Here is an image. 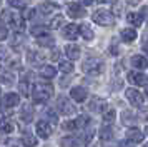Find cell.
Wrapping results in <instances>:
<instances>
[{
	"mask_svg": "<svg viewBox=\"0 0 148 147\" xmlns=\"http://www.w3.org/2000/svg\"><path fill=\"white\" fill-rule=\"evenodd\" d=\"M83 72L85 74H90V75H97V74H100L103 70V62L101 60H97V59H88L83 62Z\"/></svg>",
	"mask_w": 148,
	"mask_h": 147,
	"instance_id": "cell-3",
	"label": "cell"
},
{
	"mask_svg": "<svg viewBox=\"0 0 148 147\" xmlns=\"http://www.w3.org/2000/svg\"><path fill=\"white\" fill-rule=\"evenodd\" d=\"M38 10H40L43 15H48V13L58 10V5H57V3H53V2H43V3H40V5H38Z\"/></svg>",
	"mask_w": 148,
	"mask_h": 147,
	"instance_id": "cell-14",
	"label": "cell"
},
{
	"mask_svg": "<svg viewBox=\"0 0 148 147\" xmlns=\"http://www.w3.org/2000/svg\"><path fill=\"white\" fill-rule=\"evenodd\" d=\"M132 65L136 69H145L147 67V59L143 55H133L132 57Z\"/></svg>",
	"mask_w": 148,
	"mask_h": 147,
	"instance_id": "cell-18",
	"label": "cell"
},
{
	"mask_svg": "<svg viewBox=\"0 0 148 147\" xmlns=\"http://www.w3.org/2000/svg\"><path fill=\"white\" fill-rule=\"evenodd\" d=\"M53 94V89L52 85L48 84H35L34 85V90H32V97H34L35 102H45L52 97Z\"/></svg>",
	"mask_w": 148,
	"mask_h": 147,
	"instance_id": "cell-1",
	"label": "cell"
},
{
	"mask_svg": "<svg viewBox=\"0 0 148 147\" xmlns=\"http://www.w3.org/2000/svg\"><path fill=\"white\" fill-rule=\"evenodd\" d=\"M63 129H65V130H73L75 129V122L73 120H67V122L63 124Z\"/></svg>",
	"mask_w": 148,
	"mask_h": 147,
	"instance_id": "cell-35",
	"label": "cell"
},
{
	"mask_svg": "<svg viewBox=\"0 0 148 147\" xmlns=\"http://www.w3.org/2000/svg\"><path fill=\"white\" fill-rule=\"evenodd\" d=\"M78 32L83 35V39H85V40H92V39H93V30H92L87 24H83V25L78 27Z\"/></svg>",
	"mask_w": 148,
	"mask_h": 147,
	"instance_id": "cell-20",
	"label": "cell"
},
{
	"mask_svg": "<svg viewBox=\"0 0 148 147\" xmlns=\"http://www.w3.org/2000/svg\"><path fill=\"white\" fill-rule=\"evenodd\" d=\"M127 2H128V3H132V5H136L140 0H127Z\"/></svg>",
	"mask_w": 148,
	"mask_h": 147,
	"instance_id": "cell-41",
	"label": "cell"
},
{
	"mask_svg": "<svg viewBox=\"0 0 148 147\" xmlns=\"http://www.w3.org/2000/svg\"><path fill=\"white\" fill-rule=\"evenodd\" d=\"M63 37L68 39V40H75L77 37H78V27L73 25V24L67 25L65 28H63Z\"/></svg>",
	"mask_w": 148,
	"mask_h": 147,
	"instance_id": "cell-12",
	"label": "cell"
},
{
	"mask_svg": "<svg viewBox=\"0 0 148 147\" xmlns=\"http://www.w3.org/2000/svg\"><path fill=\"white\" fill-rule=\"evenodd\" d=\"M92 19H93L95 24H98V25H101V27H112L115 24L113 15L108 12V10H97Z\"/></svg>",
	"mask_w": 148,
	"mask_h": 147,
	"instance_id": "cell-2",
	"label": "cell"
},
{
	"mask_svg": "<svg viewBox=\"0 0 148 147\" xmlns=\"http://www.w3.org/2000/svg\"><path fill=\"white\" fill-rule=\"evenodd\" d=\"M42 77H45V79H53L55 77V74H57V69L52 65H45V67H42Z\"/></svg>",
	"mask_w": 148,
	"mask_h": 147,
	"instance_id": "cell-21",
	"label": "cell"
},
{
	"mask_svg": "<svg viewBox=\"0 0 148 147\" xmlns=\"http://www.w3.org/2000/svg\"><path fill=\"white\" fill-rule=\"evenodd\" d=\"M70 97L77 102H83V100L87 99V89H83V87H73L72 90H70Z\"/></svg>",
	"mask_w": 148,
	"mask_h": 147,
	"instance_id": "cell-11",
	"label": "cell"
},
{
	"mask_svg": "<svg viewBox=\"0 0 148 147\" xmlns=\"http://www.w3.org/2000/svg\"><path fill=\"white\" fill-rule=\"evenodd\" d=\"M127 99L132 102V105L138 107V109H143L145 107V99H143V94H140L136 89H127Z\"/></svg>",
	"mask_w": 148,
	"mask_h": 147,
	"instance_id": "cell-4",
	"label": "cell"
},
{
	"mask_svg": "<svg viewBox=\"0 0 148 147\" xmlns=\"http://www.w3.org/2000/svg\"><path fill=\"white\" fill-rule=\"evenodd\" d=\"M3 19L7 20L10 25L14 27L15 30H23L25 28V24H23V17L18 15V13H12V12H5Z\"/></svg>",
	"mask_w": 148,
	"mask_h": 147,
	"instance_id": "cell-5",
	"label": "cell"
},
{
	"mask_svg": "<svg viewBox=\"0 0 148 147\" xmlns=\"http://www.w3.org/2000/svg\"><path fill=\"white\" fill-rule=\"evenodd\" d=\"M127 137H128V140H132V142H141V140L145 139V134L143 132H140L138 129H130L127 132Z\"/></svg>",
	"mask_w": 148,
	"mask_h": 147,
	"instance_id": "cell-15",
	"label": "cell"
},
{
	"mask_svg": "<svg viewBox=\"0 0 148 147\" xmlns=\"http://www.w3.org/2000/svg\"><path fill=\"white\" fill-rule=\"evenodd\" d=\"M5 57H7V49L3 45H0V60H3Z\"/></svg>",
	"mask_w": 148,
	"mask_h": 147,
	"instance_id": "cell-38",
	"label": "cell"
},
{
	"mask_svg": "<svg viewBox=\"0 0 148 147\" xmlns=\"http://www.w3.org/2000/svg\"><path fill=\"white\" fill-rule=\"evenodd\" d=\"M30 33H32V35H35V37H42V35H47V27H43V25L32 27V28H30Z\"/></svg>",
	"mask_w": 148,
	"mask_h": 147,
	"instance_id": "cell-27",
	"label": "cell"
},
{
	"mask_svg": "<svg viewBox=\"0 0 148 147\" xmlns=\"http://www.w3.org/2000/svg\"><path fill=\"white\" fill-rule=\"evenodd\" d=\"M5 37H7V28L3 25H0V40H3Z\"/></svg>",
	"mask_w": 148,
	"mask_h": 147,
	"instance_id": "cell-37",
	"label": "cell"
},
{
	"mask_svg": "<svg viewBox=\"0 0 148 147\" xmlns=\"http://www.w3.org/2000/svg\"><path fill=\"white\" fill-rule=\"evenodd\" d=\"M22 144L25 147H35L37 146V139H35L32 134H25V135L22 137Z\"/></svg>",
	"mask_w": 148,
	"mask_h": 147,
	"instance_id": "cell-23",
	"label": "cell"
},
{
	"mask_svg": "<svg viewBox=\"0 0 148 147\" xmlns=\"http://www.w3.org/2000/svg\"><path fill=\"white\" fill-rule=\"evenodd\" d=\"M58 57H60V52H58V50H55V52L52 53V60H57Z\"/></svg>",
	"mask_w": 148,
	"mask_h": 147,
	"instance_id": "cell-39",
	"label": "cell"
},
{
	"mask_svg": "<svg viewBox=\"0 0 148 147\" xmlns=\"http://www.w3.org/2000/svg\"><path fill=\"white\" fill-rule=\"evenodd\" d=\"M128 80L135 85H147V75L141 72H130L128 74Z\"/></svg>",
	"mask_w": 148,
	"mask_h": 147,
	"instance_id": "cell-10",
	"label": "cell"
},
{
	"mask_svg": "<svg viewBox=\"0 0 148 147\" xmlns=\"http://www.w3.org/2000/svg\"><path fill=\"white\" fill-rule=\"evenodd\" d=\"M60 70L65 74H72L73 72V64L68 60H63V62H60Z\"/></svg>",
	"mask_w": 148,
	"mask_h": 147,
	"instance_id": "cell-29",
	"label": "cell"
},
{
	"mask_svg": "<svg viewBox=\"0 0 148 147\" xmlns=\"http://www.w3.org/2000/svg\"><path fill=\"white\" fill-rule=\"evenodd\" d=\"M67 13L70 17H73V19H80V17L85 15V10H83V7H82L80 3H68Z\"/></svg>",
	"mask_w": 148,
	"mask_h": 147,
	"instance_id": "cell-9",
	"label": "cell"
},
{
	"mask_svg": "<svg viewBox=\"0 0 148 147\" xmlns=\"http://www.w3.org/2000/svg\"><path fill=\"white\" fill-rule=\"evenodd\" d=\"M123 147H133V144H121Z\"/></svg>",
	"mask_w": 148,
	"mask_h": 147,
	"instance_id": "cell-43",
	"label": "cell"
},
{
	"mask_svg": "<svg viewBox=\"0 0 148 147\" xmlns=\"http://www.w3.org/2000/svg\"><path fill=\"white\" fill-rule=\"evenodd\" d=\"M75 142H77V140L72 139V137H65V139H62L60 144H62V147H73Z\"/></svg>",
	"mask_w": 148,
	"mask_h": 147,
	"instance_id": "cell-34",
	"label": "cell"
},
{
	"mask_svg": "<svg viewBox=\"0 0 148 147\" xmlns=\"http://www.w3.org/2000/svg\"><path fill=\"white\" fill-rule=\"evenodd\" d=\"M18 90H20V94L23 95V97H28V95H30V90H28V84L25 82V80H20V84H18Z\"/></svg>",
	"mask_w": 148,
	"mask_h": 147,
	"instance_id": "cell-30",
	"label": "cell"
},
{
	"mask_svg": "<svg viewBox=\"0 0 148 147\" xmlns=\"http://www.w3.org/2000/svg\"><path fill=\"white\" fill-rule=\"evenodd\" d=\"M20 102V97L17 94L10 92L3 95V100H2V109H12V107H17V104Z\"/></svg>",
	"mask_w": 148,
	"mask_h": 147,
	"instance_id": "cell-6",
	"label": "cell"
},
{
	"mask_svg": "<svg viewBox=\"0 0 148 147\" xmlns=\"http://www.w3.org/2000/svg\"><path fill=\"white\" fill-rule=\"evenodd\" d=\"M121 39H123V42H133L136 39V30L135 28H123Z\"/></svg>",
	"mask_w": 148,
	"mask_h": 147,
	"instance_id": "cell-17",
	"label": "cell"
},
{
	"mask_svg": "<svg viewBox=\"0 0 148 147\" xmlns=\"http://www.w3.org/2000/svg\"><path fill=\"white\" fill-rule=\"evenodd\" d=\"M57 107H58V110H60L63 115H72L75 112V107L70 104V100L65 99V97H60L58 102H57Z\"/></svg>",
	"mask_w": 148,
	"mask_h": 147,
	"instance_id": "cell-7",
	"label": "cell"
},
{
	"mask_svg": "<svg viewBox=\"0 0 148 147\" xmlns=\"http://www.w3.org/2000/svg\"><path fill=\"white\" fill-rule=\"evenodd\" d=\"M37 134L40 135L42 139H48L52 135V126L48 124L47 120H40L37 124Z\"/></svg>",
	"mask_w": 148,
	"mask_h": 147,
	"instance_id": "cell-8",
	"label": "cell"
},
{
	"mask_svg": "<svg viewBox=\"0 0 148 147\" xmlns=\"http://www.w3.org/2000/svg\"><path fill=\"white\" fill-rule=\"evenodd\" d=\"M8 3L15 8H25L27 5V0H8Z\"/></svg>",
	"mask_w": 148,
	"mask_h": 147,
	"instance_id": "cell-32",
	"label": "cell"
},
{
	"mask_svg": "<svg viewBox=\"0 0 148 147\" xmlns=\"http://www.w3.org/2000/svg\"><path fill=\"white\" fill-rule=\"evenodd\" d=\"M32 117H34V110H32V107L25 105L23 109H22V120H23V122H30Z\"/></svg>",
	"mask_w": 148,
	"mask_h": 147,
	"instance_id": "cell-25",
	"label": "cell"
},
{
	"mask_svg": "<svg viewBox=\"0 0 148 147\" xmlns=\"http://www.w3.org/2000/svg\"><path fill=\"white\" fill-rule=\"evenodd\" d=\"M38 45H42V47H52L55 44V40L50 37V35H42V37H38Z\"/></svg>",
	"mask_w": 148,
	"mask_h": 147,
	"instance_id": "cell-26",
	"label": "cell"
},
{
	"mask_svg": "<svg viewBox=\"0 0 148 147\" xmlns=\"http://www.w3.org/2000/svg\"><path fill=\"white\" fill-rule=\"evenodd\" d=\"M34 15H35L34 8H25V13H23V17H25V19H34Z\"/></svg>",
	"mask_w": 148,
	"mask_h": 147,
	"instance_id": "cell-36",
	"label": "cell"
},
{
	"mask_svg": "<svg viewBox=\"0 0 148 147\" xmlns=\"http://www.w3.org/2000/svg\"><path fill=\"white\" fill-rule=\"evenodd\" d=\"M75 122V129H83V127L88 126V122H90V117L88 115H80V117H77Z\"/></svg>",
	"mask_w": 148,
	"mask_h": 147,
	"instance_id": "cell-24",
	"label": "cell"
},
{
	"mask_svg": "<svg viewBox=\"0 0 148 147\" xmlns=\"http://www.w3.org/2000/svg\"><path fill=\"white\" fill-rule=\"evenodd\" d=\"M100 137L103 140H110L113 137V130L110 129V127H101L100 129Z\"/></svg>",
	"mask_w": 148,
	"mask_h": 147,
	"instance_id": "cell-28",
	"label": "cell"
},
{
	"mask_svg": "<svg viewBox=\"0 0 148 147\" xmlns=\"http://www.w3.org/2000/svg\"><path fill=\"white\" fill-rule=\"evenodd\" d=\"M98 2H100V3H112L113 0H98Z\"/></svg>",
	"mask_w": 148,
	"mask_h": 147,
	"instance_id": "cell-42",
	"label": "cell"
},
{
	"mask_svg": "<svg viewBox=\"0 0 148 147\" xmlns=\"http://www.w3.org/2000/svg\"><path fill=\"white\" fill-rule=\"evenodd\" d=\"M65 52H67V55H68V59L70 60H77L78 57H80V49L77 45H67L65 47Z\"/></svg>",
	"mask_w": 148,
	"mask_h": 147,
	"instance_id": "cell-16",
	"label": "cell"
},
{
	"mask_svg": "<svg viewBox=\"0 0 148 147\" xmlns=\"http://www.w3.org/2000/svg\"><path fill=\"white\" fill-rule=\"evenodd\" d=\"M62 24H63V17H62V15H57V17L50 22V28H58Z\"/></svg>",
	"mask_w": 148,
	"mask_h": 147,
	"instance_id": "cell-33",
	"label": "cell"
},
{
	"mask_svg": "<svg viewBox=\"0 0 148 147\" xmlns=\"http://www.w3.org/2000/svg\"><path fill=\"white\" fill-rule=\"evenodd\" d=\"M15 130V126L10 122V120H0V132L3 134H10Z\"/></svg>",
	"mask_w": 148,
	"mask_h": 147,
	"instance_id": "cell-22",
	"label": "cell"
},
{
	"mask_svg": "<svg viewBox=\"0 0 148 147\" xmlns=\"http://www.w3.org/2000/svg\"><path fill=\"white\" fill-rule=\"evenodd\" d=\"M127 20L135 27H140L143 24V17H141V13H128Z\"/></svg>",
	"mask_w": 148,
	"mask_h": 147,
	"instance_id": "cell-19",
	"label": "cell"
},
{
	"mask_svg": "<svg viewBox=\"0 0 148 147\" xmlns=\"http://www.w3.org/2000/svg\"><path fill=\"white\" fill-rule=\"evenodd\" d=\"M88 107H90L92 112H101V110L107 107V102H105L103 99H97V97H95V99H92V102H90Z\"/></svg>",
	"mask_w": 148,
	"mask_h": 147,
	"instance_id": "cell-13",
	"label": "cell"
},
{
	"mask_svg": "<svg viewBox=\"0 0 148 147\" xmlns=\"http://www.w3.org/2000/svg\"><path fill=\"white\" fill-rule=\"evenodd\" d=\"M80 2L83 5H92V3H93V0H80Z\"/></svg>",
	"mask_w": 148,
	"mask_h": 147,
	"instance_id": "cell-40",
	"label": "cell"
},
{
	"mask_svg": "<svg viewBox=\"0 0 148 147\" xmlns=\"http://www.w3.org/2000/svg\"><path fill=\"white\" fill-rule=\"evenodd\" d=\"M115 115H116V114H115V110H112V109H110V110H105V112H103V120H105L107 124H112L115 120Z\"/></svg>",
	"mask_w": 148,
	"mask_h": 147,
	"instance_id": "cell-31",
	"label": "cell"
}]
</instances>
